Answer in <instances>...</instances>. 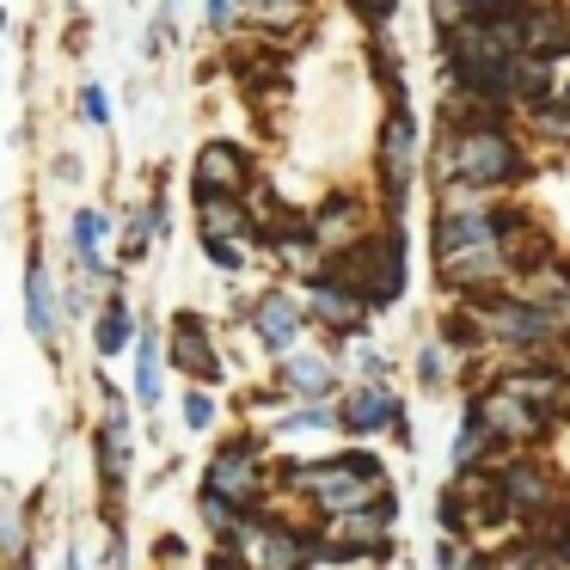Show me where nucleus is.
I'll return each mask as SVG.
<instances>
[{
  "label": "nucleus",
  "mask_w": 570,
  "mask_h": 570,
  "mask_svg": "<svg viewBox=\"0 0 570 570\" xmlns=\"http://www.w3.org/2000/svg\"><path fill=\"white\" fill-rule=\"evenodd\" d=\"M307 491L320 497L325 509H337V515H356L362 503L386 509V479L374 460H337V466H313L307 472Z\"/></svg>",
  "instance_id": "1"
},
{
  "label": "nucleus",
  "mask_w": 570,
  "mask_h": 570,
  "mask_svg": "<svg viewBox=\"0 0 570 570\" xmlns=\"http://www.w3.org/2000/svg\"><path fill=\"white\" fill-rule=\"evenodd\" d=\"M399 283H405V258H399L393 239L350 246V258H344V288H350V301H393Z\"/></svg>",
  "instance_id": "2"
},
{
  "label": "nucleus",
  "mask_w": 570,
  "mask_h": 570,
  "mask_svg": "<svg viewBox=\"0 0 570 570\" xmlns=\"http://www.w3.org/2000/svg\"><path fill=\"white\" fill-rule=\"evenodd\" d=\"M448 166H454L460 178H472V185H503V178L515 173V148H509L497 129H472V136L448 141Z\"/></svg>",
  "instance_id": "3"
},
{
  "label": "nucleus",
  "mask_w": 570,
  "mask_h": 570,
  "mask_svg": "<svg viewBox=\"0 0 570 570\" xmlns=\"http://www.w3.org/2000/svg\"><path fill=\"white\" fill-rule=\"evenodd\" d=\"M209 497H222V503H252V497H258V472L246 466V454H222L209 466Z\"/></svg>",
  "instance_id": "4"
},
{
  "label": "nucleus",
  "mask_w": 570,
  "mask_h": 570,
  "mask_svg": "<svg viewBox=\"0 0 570 570\" xmlns=\"http://www.w3.org/2000/svg\"><path fill=\"white\" fill-rule=\"evenodd\" d=\"M239 178H246V166H239L234 148H203L197 154V197H227V190H239Z\"/></svg>",
  "instance_id": "5"
},
{
  "label": "nucleus",
  "mask_w": 570,
  "mask_h": 570,
  "mask_svg": "<svg viewBox=\"0 0 570 570\" xmlns=\"http://www.w3.org/2000/svg\"><path fill=\"white\" fill-rule=\"evenodd\" d=\"M381 166H386V185H405V173H411V124H405V117H393V124H386Z\"/></svg>",
  "instance_id": "6"
},
{
  "label": "nucleus",
  "mask_w": 570,
  "mask_h": 570,
  "mask_svg": "<svg viewBox=\"0 0 570 570\" xmlns=\"http://www.w3.org/2000/svg\"><path fill=\"white\" fill-rule=\"evenodd\" d=\"M26 301H31V332L38 337H50L56 332V301H50V276H43V264H31V276H26Z\"/></svg>",
  "instance_id": "7"
},
{
  "label": "nucleus",
  "mask_w": 570,
  "mask_h": 570,
  "mask_svg": "<svg viewBox=\"0 0 570 570\" xmlns=\"http://www.w3.org/2000/svg\"><path fill=\"white\" fill-rule=\"evenodd\" d=\"M344 423H350V430H381V423H399V411H393V399H386V393H356V399H350V411H344Z\"/></svg>",
  "instance_id": "8"
},
{
  "label": "nucleus",
  "mask_w": 570,
  "mask_h": 570,
  "mask_svg": "<svg viewBox=\"0 0 570 570\" xmlns=\"http://www.w3.org/2000/svg\"><path fill=\"white\" fill-rule=\"evenodd\" d=\"M173 356L185 362L190 374H215V350L203 344V332H197V320H178V344H173Z\"/></svg>",
  "instance_id": "9"
},
{
  "label": "nucleus",
  "mask_w": 570,
  "mask_h": 570,
  "mask_svg": "<svg viewBox=\"0 0 570 570\" xmlns=\"http://www.w3.org/2000/svg\"><path fill=\"white\" fill-rule=\"evenodd\" d=\"M258 337L283 350L288 337H295V307H288V301H258Z\"/></svg>",
  "instance_id": "10"
},
{
  "label": "nucleus",
  "mask_w": 570,
  "mask_h": 570,
  "mask_svg": "<svg viewBox=\"0 0 570 570\" xmlns=\"http://www.w3.org/2000/svg\"><path fill=\"white\" fill-rule=\"evenodd\" d=\"M239 227H246V222H239V209L227 197H203V239H222V246H227Z\"/></svg>",
  "instance_id": "11"
},
{
  "label": "nucleus",
  "mask_w": 570,
  "mask_h": 570,
  "mask_svg": "<svg viewBox=\"0 0 570 570\" xmlns=\"http://www.w3.org/2000/svg\"><path fill=\"white\" fill-rule=\"evenodd\" d=\"M246 558L264 564V570H295V540H283V533H258Z\"/></svg>",
  "instance_id": "12"
},
{
  "label": "nucleus",
  "mask_w": 570,
  "mask_h": 570,
  "mask_svg": "<svg viewBox=\"0 0 570 570\" xmlns=\"http://www.w3.org/2000/svg\"><path fill=\"white\" fill-rule=\"evenodd\" d=\"M313 313H320V320H332V325H356L362 320V307H356V301H350L344 295V288H313Z\"/></svg>",
  "instance_id": "13"
},
{
  "label": "nucleus",
  "mask_w": 570,
  "mask_h": 570,
  "mask_svg": "<svg viewBox=\"0 0 570 570\" xmlns=\"http://www.w3.org/2000/svg\"><path fill=\"white\" fill-rule=\"evenodd\" d=\"M26 546V528H19V497L0 484V552H19Z\"/></svg>",
  "instance_id": "14"
},
{
  "label": "nucleus",
  "mask_w": 570,
  "mask_h": 570,
  "mask_svg": "<svg viewBox=\"0 0 570 570\" xmlns=\"http://www.w3.org/2000/svg\"><path fill=\"white\" fill-rule=\"evenodd\" d=\"M503 497H521V509H533V503L546 497L540 472H528V466H509V472H503Z\"/></svg>",
  "instance_id": "15"
},
{
  "label": "nucleus",
  "mask_w": 570,
  "mask_h": 570,
  "mask_svg": "<svg viewBox=\"0 0 570 570\" xmlns=\"http://www.w3.org/2000/svg\"><path fill=\"white\" fill-rule=\"evenodd\" d=\"M136 393H141V405H154V399H160V350H154V344H141V362H136Z\"/></svg>",
  "instance_id": "16"
},
{
  "label": "nucleus",
  "mask_w": 570,
  "mask_h": 570,
  "mask_svg": "<svg viewBox=\"0 0 570 570\" xmlns=\"http://www.w3.org/2000/svg\"><path fill=\"white\" fill-rule=\"evenodd\" d=\"M301 13H307V0H252V19H264V26H295Z\"/></svg>",
  "instance_id": "17"
},
{
  "label": "nucleus",
  "mask_w": 570,
  "mask_h": 570,
  "mask_svg": "<svg viewBox=\"0 0 570 570\" xmlns=\"http://www.w3.org/2000/svg\"><path fill=\"white\" fill-rule=\"evenodd\" d=\"M288 386H307V393H325V386H332V374H325V362L288 356Z\"/></svg>",
  "instance_id": "18"
},
{
  "label": "nucleus",
  "mask_w": 570,
  "mask_h": 570,
  "mask_svg": "<svg viewBox=\"0 0 570 570\" xmlns=\"http://www.w3.org/2000/svg\"><path fill=\"white\" fill-rule=\"evenodd\" d=\"M497 332H509V337H540L546 320H540V313H528V307H503V313H497Z\"/></svg>",
  "instance_id": "19"
},
{
  "label": "nucleus",
  "mask_w": 570,
  "mask_h": 570,
  "mask_svg": "<svg viewBox=\"0 0 570 570\" xmlns=\"http://www.w3.org/2000/svg\"><path fill=\"white\" fill-rule=\"evenodd\" d=\"M124 344H129V313H124V307H111V313L99 320V350H105V356H117Z\"/></svg>",
  "instance_id": "20"
},
{
  "label": "nucleus",
  "mask_w": 570,
  "mask_h": 570,
  "mask_svg": "<svg viewBox=\"0 0 570 570\" xmlns=\"http://www.w3.org/2000/svg\"><path fill=\"white\" fill-rule=\"evenodd\" d=\"M337 533H344V540H381V533H386V509H374V515H344V521H337Z\"/></svg>",
  "instance_id": "21"
},
{
  "label": "nucleus",
  "mask_w": 570,
  "mask_h": 570,
  "mask_svg": "<svg viewBox=\"0 0 570 570\" xmlns=\"http://www.w3.org/2000/svg\"><path fill=\"white\" fill-rule=\"evenodd\" d=\"M99 234H105V222L87 209V215L75 222V246H80V258H92V246H99Z\"/></svg>",
  "instance_id": "22"
},
{
  "label": "nucleus",
  "mask_w": 570,
  "mask_h": 570,
  "mask_svg": "<svg viewBox=\"0 0 570 570\" xmlns=\"http://www.w3.org/2000/svg\"><path fill=\"white\" fill-rule=\"evenodd\" d=\"M80 111H87V124H105V117H111V111H105V92L99 87L80 92Z\"/></svg>",
  "instance_id": "23"
},
{
  "label": "nucleus",
  "mask_w": 570,
  "mask_h": 570,
  "mask_svg": "<svg viewBox=\"0 0 570 570\" xmlns=\"http://www.w3.org/2000/svg\"><path fill=\"white\" fill-rule=\"evenodd\" d=\"M209 411H215V405H209L203 393H190V399H185V423H190V430H203V423H209Z\"/></svg>",
  "instance_id": "24"
},
{
  "label": "nucleus",
  "mask_w": 570,
  "mask_h": 570,
  "mask_svg": "<svg viewBox=\"0 0 570 570\" xmlns=\"http://www.w3.org/2000/svg\"><path fill=\"white\" fill-rule=\"evenodd\" d=\"M423 381H442V350H423Z\"/></svg>",
  "instance_id": "25"
},
{
  "label": "nucleus",
  "mask_w": 570,
  "mask_h": 570,
  "mask_svg": "<svg viewBox=\"0 0 570 570\" xmlns=\"http://www.w3.org/2000/svg\"><path fill=\"white\" fill-rule=\"evenodd\" d=\"M234 19V0H209V26H227Z\"/></svg>",
  "instance_id": "26"
},
{
  "label": "nucleus",
  "mask_w": 570,
  "mask_h": 570,
  "mask_svg": "<svg viewBox=\"0 0 570 570\" xmlns=\"http://www.w3.org/2000/svg\"><path fill=\"white\" fill-rule=\"evenodd\" d=\"M356 7H368V19H386V7H393V0H356Z\"/></svg>",
  "instance_id": "27"
},
{
  "label": "nucleus",
  "mask_w": 570,
  "mask_h": 570,
  "mask_svg": "<svg viewBox=\"0 0 570 570\" xmlns=\"http://www.w3.org/2000/svg\"><path fill=\"white\" fill-rule=\"evenodd\" d=\"M564 564H570V540H564Z\"/></svg>",
  "instance_id": "28"
},
{
  "label": "nucleus",
  "mask_w": 570,
  "mask_h": 570,
  "mask_svg": "<svg viewBox=\"0 0 570 570\" xmlns=\"http://www.w3.org/2000/svg\"><path fill=\"white\" fill-rule=\"evenodd\" d=\"M472 7H491V0H472Z\"/></svg>",
  "instance_id": "29"
},
{
  "label": "nucleus",
  "mask_w": 570,
  "mask_h": 570,
  "mask_svg": "<svg viewBox=\"0 0 570 570\" xmlns=\"http://www.w3.org/2000/svg\"><path fill=\"white\" fill-rule=\"evenodd\" d=\"M564 540H570V521H564Z\"/></svg>",
  "instance_id": "30"
},
{
  "label": "nucleus",
  "mask_w": 570,
  "mask_h": 570,
  "mask_svg": "<svg viewBox=\"0 0 570 570\" xmlns=\"http://www.w3.org/2000/svg\"><path fill=\"white\" fill-rule=\"evenodd\" d=\"M564 111H570V99H564Z\"/></svg>",
  "instance_id": "31"
},
{
  "label": "nucleus",
  "mask_w": 570,
  "mask_h": 570,
  "mask_svg": "<svg viewBox=\"0 0 570 570\" xmlns=\"http://www.w3.org/2000/svg\"><path fill=\"white\" fill-rule=\"evenodd\" d=\"M0 26H7V19H0Z\"/></svg>",
  "instance_id": "32"
}]
</instances>
